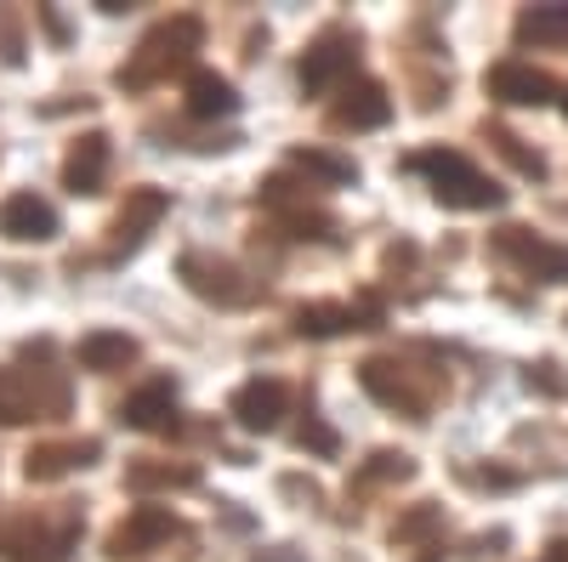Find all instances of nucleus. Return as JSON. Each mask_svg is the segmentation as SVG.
<instances>
[{
  "label": "nucleus",
  "instance_id": "obj_32",
  "mask_svg": "<svg viewBox=\"0 0 568 562\" xmlns=\"http://www.w3.org/2000/svg\"><path fill=\"white\" fill-rule=\"evenodd\" d=\"M278 489H284V494H296V500H307V505H318V489H313V483H302V478H284Z\"/></svg>",
  "mask_w": 568,
  "mask_h": 562
},
{
  "label": "nucleus",
  "instance_id": "obj_6",
  "mask_svg": "<svg viewBox=\"0 0 568 562\" xmlns=\"http://www.w3.org/2000/svg\"><path fill=\"white\" fill-rule=\"evenodd\" d=\"M176 273H182V285L194 290L200 302H211V307H251V302H256V285L245 278V267L227 262V256L187 251V256L176 262Z\"/></svg>",
  "mask_w": 568,
  "mask_h": 562
},
{
  "label": "nucleus",
  "instance_id": "obj_7",
  "mask_svg": "<svg viewBox=\"0 0 568 562\" xmlns=\"http://www.w3.org/2000/svg\"><path fill=\"white\" fill-rule=\"evenodd\" d=\"M358 387L375 398V403H387L409 420H426V409H433V381H420V375L398 358H364L358 364Z\"/></svg>",
  "mask_w": 568,
  "mask_h": 562
},
{
  "label": "nucleus",
  "instance_id": "obj_23",
  "mask_svg": "<svg viewBox=\"0 0 568 562\" xmlns=\"http://www.w3.org/2000/svg\"><path fill=\"white\" fill-rule=\"evenodd\" d=\"M291 165L307 171V176H318L324 187H347V182H358V165L342 160V154H329V149H291Z\"/></svg>",
  "mask_w": 568,
  "mask_h": 562
},
{
  "label": "nucleus",
  "instance_id": "obj_28",
  "mask_svg": "<svg viewBox=\"0 0 568 562\" xmlns=\"http://www.w3.org/2000/svg\"><path fill=\"white\" fill-rule=\"evenodd\" d=\"M0 58H7L12 69L23 63V34H18V18L7 7H0Z\"/></svg>",
  "mask_w": 568,
  "mask_h": 562
},
{
  "label": "nucleus",
  "instance_id": "obj_18",
  "mask_svg": "<svg viewBox=\"0 0 568 562\" xmlns=\"http://www.w3.org/2000/svg\"><path fill=\"white\" fill-rule=\"evenodd\" d=\"M0 233L18 239V245H45V239H58V211L40 194H12L7 205H0Z\"/></svg>",
  "mask_w": 568,
  "mask_h": 562
},
{
  "label": "nucleus",
  "instance_id": "obj_5",
  "mask_svg": "<svg viewBox=\"0 0 568 562\" xmlns=\"http://www.w3.org/2000/svg\"><path fill=\"white\" fill-rule=\"evenodd\" d=\"M358 29H347V23H329L307 52H302V63H296V80H302V98H324L329 85H342L353 69H358Z\"/></svg>",
  "mask_w": 568,
  "mask_h": 562
},
{
  "label": "nucleus",
  "instance_id": "obj_21",
  "mask_svg": "<svg viewBox=\"0 0 568 562\" xmlns=\"http://www.w3.org/2000/svg\"><path fill=\"white\" fill-rule=\"evenodd\" d=\"M136 352H142V347H136L125 330H91V336H80L74 364H80V369H91V375H114V369L136 364Z\"/></svg>",
  "mask_w": 568,
  "mask_h": 562
},
{
  "label": "nucleus",
  "instance_id": "obj_8",
  "mask_svg": "<svg viewBox=\"0 0 568 562\" xmlns=\"http://www.w3.org/2000/svg\"><path fill=\"white\" fill-rule=\"evenodd\" d=\"M495 256H506L517 273L540 278V285H568V245L546 239V233H535V227H500Z\"/></svg>",
  "mask_w": 568,
  "mask_h": 562
},
{
  "label": "nucleus",
  "instance_id": "obj_30",
  "mask_svg": "<svg viewBox=\"0 0 568 562\" xmlns=\"http://www.w3.org/2000/svg\"><path fill=\"white\" fill-rule=\"evenodd\" d=\"M500 545H506V529H495V534H478L466 556H500Z\"/></svg>",
  "mask_w": 568,
  "mask_h": 562
},
{
  "label": "nucleus",
  "instance_id": "obj_29",
  "mask_svg": "<svg viewBox=\"0 0 568 562\" xmlns=\"http://www.w3.org/2000/svg\"><path fill=\"white\" fill-rule=\"evenodd\" d=\"M529 387H540V392H568V381H562V375H557V364L551 358H540V364H529Z\"/></svg>",
  "mask_w": 568,
  "mask_h": 562
},
{
  "label": "nucleus",
  "instance_id": "obj_16",
  "mask_svg": "<svg viewBox=\"0 0 568 562\" xmlns=\"http://www.w3.org/2000/svg\"><path fill=\"white\" fill-rule=\"evenodd\" d=\"M171 211V194L165 187H131L125 194V205H120V216H114V251H136L142 239H149V227L160 222Z\"/></svg>",
  "mask_w": 568,
  "mask_h": 562
},
{
  "label": "nucleus",
  "instance_id": "obj_27",
  "mask_svg": "<svg viewBox=\"0 0 568 562\" xmlns=\"http://www.w3.org/2000/svg\"><path fill=\"white\" fill-rule=\"evenodd\" d=\"M296 443H302V449H313V454H336V432H329V427H324L318 415H307V420H302Z\"/></svg>",
  "mask_w": 568,
  "mask_h": 562
},
{
  "label": "nucleus",
  "instance_id": "obj_10",
  "mask_svg": "<svg viewBox=\"0 0 568 562\" xmlns=\"http://www.w3.org/2000/svg\"><path fill=\"white\" fill-rule=\"evenodd\" d=\"M484 91L495 103H506V109H540V103H551V74L546 69H535V63H517V58H506V63H495L489 74H484Z\"/></svg>",
  "mask_w": 568,
  "mask_h": 562
},
{
  "label": "nucleus",
  "instance_id": "obj_33",
  "mask_svg": "<svg viewBox=\"0 0 568 562\" xmlns=\"http://www.w3.org/2000/svg\"><path fill=\"white\" fill-rule=\"evenodd\" d=\"M40 23H45V29H52V40H69V29H63V18H58L52 7H40Z\"/></svg>",
  "mask_w": 568,
  "mask_h": 562
},
{
  "label": "nucleus",
  "instance_id": "obj_19",
  "mask_svg": "<svg viewBox=\"0 0 568 562\" xmlns=\"http://www.w3.org/2000/svg\"><path fill=\"white\" fill-rule=\"evenodd\" d=\"M517 45H540V52H568V0H551V7H524L511 23Z\"/></svg>",
  "mask_w": 568,
  "mask_h": 562
},
{
  "label": "nucleus",
  "instance_id": "obj_24",
  "mask_svg": "<svg viewBox=\"0 0 568 562\" xmlns=\"http://www.w3.org/2000/svg\"><path fill=\"white\" fill-rule=\"evenodd\" d=\"M484 143H489L500 160H511V165L524 171V176H535V182L546 176V160H540L535 149H524V136H511L506 125H484Z\"/></svg>",
  "mask_w": 568,
  "mask_h": 562
},
{
  "label": "nucleus",
  "instance_id": "obj_31",
  "mask_svg": "<svg viewBox=\"0 0 568 562\" xmlns=\"http://www.w3.org/2000/svg\"><path fill=\"white\" fill-rule=\"evenodd\" d=\"M251 562H307V556H302L296 545H267V551H256Z\"/></svg>",
  "mask_w": 568,
  "mask_h": 562
},
{
  "label": "nucleus",
  "instance_id": "obj_11",
  "mask_svg": "<svg viewBox=\"0 0 568 562\" xmlns=\"http://www.w3.org/2000/svg\"><path fill=\"white\" fill-rule=\"evenodd\" d=\"M176 534V518L165 505H131L125 518L114 523V534H109V556L114 562H125V556H142V551H154V545H165Z\"/></svg>",
  "mask_w": 568,
  "mask_h": 562
},
{
  "label": "nucleus",
  "instance_id": "obj_1",
  "mask_svg": "<svg viewBox=\"0 0 568 562\" xmlns=\"http://www.w3.org/2000/svg\"><path fill=\"white\" fill-rule=\"evenodd\" d=\"M205 45V23L194 12H176L165 23H154L149 34H142V45L131 52V63L114 74V85L125 91H142V85H160L171 74H182L187 63H194V52Z\"/></svg>",
  "mask_w": 568,
  "mask_h": 562
},
{
  "label": "nucleus",
  "instance_id": "obj_13",
  "mask_svg": "<svg viewBox=\"0 0 568 562\" xmlns=\"http://www.w3.org/2000/svg\"><path fill=\"white\" fill-rule=\"evenodd\" d=\"M284 403H291V392H284V381H273V375H256V381H245L240 392H233L227 415L240 420L245 432H273L284 420Z\"/></svg>",
  "mask_w": 568,
  "mask_h": 562
},
{
  "label": "nucleus",
  "instance_id": "obj_17",
  "mask_svg": "<svg viewBox=\"0 0 568 562\" xmlns=\"http://www.w3.org/2000/svg\"><path fill=\"white\" fill-rule=\"evenodd\" d=\"M375 307H353V302H307V307H296V336H313V341H324V336H347V330H375Z\"/></svg>",
  "mask_w": 568,
  "mask_h": 562
},
{
  "label": "nucleus",
  "instance_id": "obj_2",
  "mask_svg": "<svg viewBox=\"0 0 568 562\" xmlns=\"http://www.w3.org/2000/svg\"><path fill=\"white\" fill-rule=\"evenodd\" d=\"M404 171L433 182V200L449 211H500L506 205V187L455 149H415V154H404Z\"/></svg>",
  "mask_w": 568,
  "mask_h": 562
},
{
  "label": "nucleus",
  "instance_id": "obj_4",
  "mask_svg": "<svg viewBox=\"0 0 568 562\" xmlns=\"http://www.w3.org/2000/svg\"><path fill=\"white\" fill-rule=\"evenodd\" d=\"M69 415V381L58 369H0V427H23V420H58Z\"/></svg>",
  "mask_w": 568,
  "mask_h": 562
},
{
  "label": "nucleus",
  "instance_id": "obj_25",
  "mask_svg": "<svg viewBox=\"0 0 568 562\" xmlns=\"http://www.w3.org/2000/svg\"><path fill=\"white\" fill-rule=\"evenodd\" d=\"M415 478V460L398 454V449H382V454H369V466L358 472V483H409Z\"/></svg>",
  "mask_w": 568,
  "mask_h": 562
},
{
  "label": "nucleus",
  "instance_id": "obj_22",
  "mask_svg": "<svg viewBox=\"0 0 568 562\" xmlns=\"http://www.w3.org/2000/svg\"><path fill=\"white\" fill-rule=\"evenodd\" d=\"M200 483V466L187 460H131L125 466V489L131 494H149V489H194Z\"/></svg>",
  "mask_w": 568,
  "mask_h": 562
},
{
  "label": "nucleus",
  "instance_id": "obj_15",
  "mask_svg": "<svg viewBox=\"0 0 568 562\" xmlns=\"http://www.w3.org/2000/svg\"><path fill=\"white\" fill-rule=\"evenodd\" d=\"M98 454H103V443L98 438H74V443H34L29 454H23V478L29 483H58V478H69L74 466H98Z\"/></svg>",
  "mask_w": 568,
  "mask_h": 562
},
{
  "label": "nucleus",
  "instance_id": "obj_26",
  "mask_svg": "<svg viewBox=\"0 0 568 562\" xmlns=\"http://www.w3.org/2000/svg\"><path fill=\"white\" fill-rule=\"evenodd\" d=\"M444 518H438V505H420V511H409V518L393 529V545H409V540H420V534H433Z\"/></svg>",
  "mask_w": 568,
  "mask_h": 562
},
{
  "label": "nucleus",
  "instance_id": "obj_20",
  "mask_svg": "<svg viewBox=\"0 0 568 562\" xmlns=\"http://www.w3.org/2000/svg\"><path fill=\"white\" fill-rule=\"evenodd\" d=\"M187 120H227L240 109V91H233L227 74H211V69H194L187 74Z\"/></svg>",
  "mask_w": 568,
  "mask_h": 562
},
{
  "label": "nucleus",
  "instance_id": "obj_3",
  "mask_svg": "<svg viewBox=\"0 0 568 562\" xmlns=\"http://www.w3.org/2000/svg\"><path fill=\"white\" fill-rule=\"evenodd\" d=\"M80 540V511H18L12 523H0V556L7 562H63Z\"/></svg>",
  "mask_w": 568,
  "mask_h": 562
},
{
  "label": "nucleus",
  "instance_id": "obj_14",
  "mask_svg": "<svg viewBox=\"0 0 568 562\" xmlns=\"http://www.w3.org/2000/svg\"><path fill=\"white\" fill-rule=\"evenodd\" d=\"M114 415H120V427H131V432H171L176 427V387L165 381V375L160 381H142Z\"/></svg>",
  "mask_w": 568,
  "mask_h": 562
},
{
  "label": "nucleus",
  "instance_id": "obj_9",
  "mask_svg": "<svg viewBox=\"0 0 568 562\" xmlns=\"http://www.w3.org/2000/svg\"><path fill=\"white\" fill-rule=\"evenodd\" d=\"M393 120V98L382 80H347L342 98L329 103V125L336 131H382Z\"/></svg>",
  "mask_w": 568,
  "mask_h": 562
},
{
  "label": "nucleus",
  "instance_id": "obj_12",
  "mask_svg": "<svg viewBox=\"0 0 568 562\" xmlns=\"http://www.w3.org/2000/svg\"><path fill=\"white\" fill-rule=\"evenodd\" d=\"M103 182H109V136L85 131V136H74L69 154H63V187L74 200H91V194H103Z\"/></svg>",
  "mask_w": 568,
  "mask_h": 562
},
{
  "label": "nucleus",
  "instance_id": "obj_34",
  "mask_svg": "<svg viewBox=\"0 0 568 562\" xmlns=\"http://www.w3.org/2000/svg\"><path fill=\"white\" fill-rule=\"evenodd\" d=\"M562 114H568V91H562Z\"/></svg>",
  "mask_w": 568,
  "mask_h": 562
}]
</instances>
